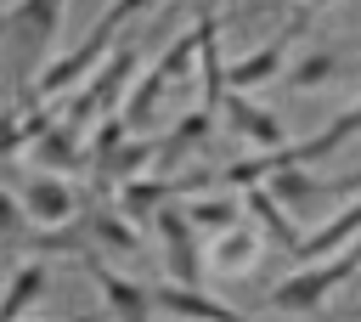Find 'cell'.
Returning a JSON list of instances; mask_svg holds the SVG:
<instances>
[{
    "instance_id": "obj_1",
    "label": "cell",
    "mask_w": 361,
    "mask_h": 322,
    "mask_svg": "<svg viewBox=\"0 0 361 322\" xmlns=\"http://www.w3.org/2000/svg\"><path fill=\"white\" fill-rule=\"evenodd\" d=\"M192 68H197V28H180L158 56H152V68L130 85V96H124V124H130V136H141L158 113H164V102H169V90L175 85H186L192 79Z\"/></svg>"
},
{
    "instance_id": "obj_2",
    "label": "cell",
    "mask_w": 361,
    "mask_h": 322,
    "mask_svg": "<svg viewBox=\"0 0 361 322\" xmlns=\"http://www.w3.org/2000/svg\"><path fill=\"white\" fill-rule=\"evenodd\" d=\"M130 68H135V34H118V40H113V51L102 56V68H96L79 90H68V96H62V113H56V119L85 141V130H90L102 113H113V107H118V96H130Z\"/></svg>"
},
{
    "instance_id": "obj_3",
    "label": "cell",
    "mask_w": 361,
    "mask_h": 322,
    "mask_svg": "<svg viewBox=\"0 0 361 322\" xmlns=\"http://www.w3.org/2000/svg\"><path fill=\"white\" fill-rule=\"evenodd\" d=\"M355 271H361V237H355L350 249H338V254H327V260L299 266L293 277H282V282L271 288V311H282V316H310V311H322Z\"/></svg>"
},
{
    "instance_id": "obj_4",
    "label": "cell",
    "mask_w": 361,
    "mask_h": 322,
    "mask_svg": "<svg viewBox=\"0 0 361 322\" xmlns=\"http://www.w3.org/2000/svg\"><path fill=\"white\" fill-rule=\"evenodd\" d=\"M310 6H293L288 11V23L276 28V40H265L259 51H248V56H237L231 68H226V90H259V85H271V79H282V68H288V56L305 45V28H310Z\"/></svg>"
},
{
    "instance_id": "obj_5",
    "label": "cell",
    "mask_w": 361,
    "mask_h": 322,
    "mask_svg": "<svg viewBox=\"0 0 361 322\" xmlns=\"http://www.w3.org/2000/svg\"><path fill=\"white\" fill-rule=\"evenodd\" d=\"M79 271L96 282L102 311H107L113 322H152V288H147V282L124 277V271H118V266H107L96 249H85V254H79Z\"/></svg>"
},
{
    "instance_id": "obj_6",
    "label": "cell",
    "mask_w": 361,
    "mask_h": 322,
    "mask_svg": "<svg viewBox=\"0 0 361 322\" xmlns=\"http://www.w3.org/2000/svg\"><path fill=\"white\" fill-rule=\"evenodd\" d=\"M209 260H203V271H214L220 282H243V277H254L259 266H265V254H271V243H265V232L243 215L237 226H226L220 237H209V249H203Z\"/></svg>"
},
{
    "instance_id": "obj_7",
    "label": "cell",
    "mask_w": 361,
    "mask_h": 322,
    "mask_svg": "<svg viewBox=\"0 0 361 322\" xmlns=\"http://www.w3.org/2000/svg\"><path fill=\"white\" fill-rule=\"evenodd\" d=\"M17 198H23V215L34 232H51V226H68L79 220V192L68 175H51V169H28L17 181Z\"/></svg>"
},
{
    "instance_id": "obj_8",
    "label": "cell",
    "mask_w": 361,
    "mask_h": 322,
    "mask_svg": "<svg viewBox=\"0 0 361 322\" xmlns=\"http://www.w3.org/2000/svg\"><path fill=\"white\" fill-rule=\"evenodd\" d=\"M62 11H68V0H17V6H6V40L23 51V68L56 51Z\"/></svg>"
},
{
    "instance_id": "obj_9",
    "label": "cell",
    "mask_w": 361,
    "mask_h": 322,
    "mask_svg": "<svg viewBox=\"0 0 361 322\" xmlns=\"http://www.w3.org/2000/svg\"><path fill=\"white\" fill-rule=\"evenodd\" d=\"M152 226H158V243H164V277L197 288V282H203V249H197V232H192L186 209H180V203H164V209L152 215Z\"/></svg>"
},
{
    "instance_id": "obj_10",
    "label": "cell",
    "mask_w": 361,
    "mask_h": 322,
    "mask_svg": "<svg viewBox=\"0 0 361 322\" xmlns=\"http://www.w3.org/2000/svg\"><path fill=\"white\" fill-rule=\"evenodd\" d=\"M152 311H164L175 322H259V316H243L237 305H226V299H214L192 282H169V277L152 288Z\"/></svg>"
},
{
    "instance_id": "obj_11",
    "label": "cell",
    "mask_w": 361,
    "mask_h": 322,
    "mask_svg": "<svg viewBox=\"0 0 361 322\" xmlns=\"http://www.w3.org/2000/svg\"><path fill=\"white\" fill-rule=\"evenodd\" d=\"M220 113H226V124H231L237 136H248L259 153L288 147V124H282V113L265 107V102H254L248 90H226V96H220Z\"/></svg>"
},
{
    "instance_id": "obj_12",
    "label": "cell",
    "mask_w": 361,
    "mask_h": 322,
    "mask_svg": "<svg viewBox=\"0 0 361 322\" xmlns=\"http://www.w3.org/2000/svg\"><path fill=\"white\" fill-rule=\"evenodd\" d=\"M355 136H361V96H355L350 107H338V113H333L322 130H310L305 141H288V158L310 169V164H327V158H338V153H344Z\"/></svg>"
},
{
    "instance_id": "obj_13",
    "label": "cell",
    "mask_w": 361,
    "mask_h": 322,
    "mask_svg": "<svg viewBox=\"0 0 361 322\" xmlns=\"http://www.w3.org/2000/svg\"><path fill=\"white\" fill-rule=\"evenodd\" d=\"M355 237H361V192H355L350 203H338L316 232H305V243L293 249V260H299V266H316V260H327V254L350 249Z\"/></svg>"
},
{
    "instance_id": "obj_14",
    "label": "cell",
    "mask_w": 361,
    "mask_h": 322,
    "mask_svg": "<svg viewBox=\"0 0 361 322\" xmlns=\"http://www.w3.org/2000/svg\"><path fill=\"white\" fill-rule=\"evenodd\" d=\"M243 209H248V220L265 232V243H271L276 254H293V249L305 243V232L293 226V209H288L282 198H271V186H248V192H243Z\"/></svg>"
},
{
    "instance_id": "obj_15",
    "label": "cell",
    "mask_w": 361,
    "mask_h": 322,
    "mask_svg": "<svg viewBox=\"0 0 361 322\" xmlns=\"http://www.w3.org/2000/svg\"><path fill=\"white\" fill-rule=\"evenodd\" d=\"M45 288H51V266L39 254L17 260L11 277H6V288H0V322H28V311L45 299Z\"/></svg>"
},
{
    "instance_id": "obj_16",
    "label": "cell",
    "mask_w": 361,
    "mask_h": 322,
    "mask_svg": "<svg viewBox=\"0 0 361 322\" xmlns=\"http://www.w3.org/2000/svg\"><path fill=\"white\" fill-rule=\"evenodd\" d=\"M79 220H85V237H90L96 254H135V243H141V226H135L118 203H96V209H85Z\"/></svg>"
},
{
    "instance_id": "obj_17",
    "label": "cell",
    "mask_w": 361,
    "mask_h": 322,
    "mask_svg": "<svg viewBox=\"0 0 361 322\" xmlns=\"http://www.w3.org/2000/svg\"><path fill=\"white\" fill-rule=\"evenodd\" d=\"M175 198H180V175H158V169H152V175H135V181H124V186H113V203H118L135 226H141L147 215H158L164 203H175Z\"/></svg>"
},
{
    "instance_id": "obj_18",
    "label": "cell",
    "mask_w": 361,
    "mask_h": 322,
    "mask_svg": "<svg viewBox=\"0 0 361 322\" xmlns=\"http://www.w3.org/2000/svg\"><path fill=\"white\" fill-rule=\"evenodd\" d=\"M180 209H186V220H192V232L209 243V237H220L226 226H237L248 209H243V192H192V198H180Z\"/></svg>"
},
{
    "instance_id": "obj_19",
    "label": "cell",
    "mask_w": 361,
    "mask_h": 322,
    "mask_svg": "<svg viewBox=\"0 0 361 322\" xmlns=\"http://www.w3.org/2000/svg\"><path fill=\"white\" fill-rule=\"evenodd\" d=\"M209 136H214V113H209V107H192V113H180V119L169 124L164 147H158V175H175V164H180L186 153H197Z\"/></svg>"
},
{
    "instance_id": "obj_20",
    "label": "cell",
    "mask_w": 361,
    "mask_h": 322,
    "mask_svg": "<svg viewBox=\"0 0 361 322\" xmlns=\"http://www.w3.org/2000/svg\"><path fill=\"white\" fill-rule=\"evenodd\" d=\"M28 164H34V169H51V175H68V169L85 164V147H79V136H73L62 119H51V124L39 130V141L28 147Z\"/></svg>"
},
{
    "instance_id": "obj_21",
    "label": "cell",
    "mask_w": 361,
    "mask_h": 322,
    "mask_svg": "<svg viewBox=\"0 0 361 322\" xmlns=\"http://www.w3.org/2000/svg\"><path fill=\"white\" fill-rule=\"evenodd\" d=\"M338 62H344V51H333V45L305 51L299 62H288V68H282V85H288V90H316V85H327V79L338 73Z\"/></svg>"
},
{
    "instance_id": "obj_22",
    "label": "cell",
    "mask_w": 361,
    "mask_h": 322,
    "mask_svg": "<svg viewBox=\"0 0 361 322\" xmlns=\"http://www.w3.org/2000/svg\"><path fill=\"white\" fill-rule=\"evenodd\" d=\"M28 243V215H23V198L0 186V249H23Z\"/></svg>"
},
{
    "instance_id": "obj_23",
    "label": "cell",
    "mask_w": 361,
    "mask_h": 322,
    "mask_svg": "<svg viewBox=\"0 0 361 322\" xmlns=\"http://www.w3.org/2000/svg\"><path fill=\"white\" fill-rule=\"evenodd\" d=\"M299 6H310V11H327V6H333V0H299Z\"/></svg>"
},
{
    "instance_id": "obj_24",
    "label": "cell",
    "mask_w": 361,
    "mask_h": 322,
    "mask_svg": "<svg viewBox=\"0 0 361 322\" xmlns=\"http://www.w3.org/2000/svg\"><path fill=\"white\" fill-rule=\"evenodd\" d=\"M350 322H361V299H355V305H350Z\"/></svg>"
},
{
    "instance_id": "obj_25",
    "label": "cell",
    "mask_w": 361,
    "mask_h": 322,
    "mask_svg": "<svg viewBox=\"0 0 361 322\" xmlns=\"http://www.w3.org/2000/svg\"><path fill=\"white\" fill-rule=\"evenodd\" d=\"M0 40H6V11H0Z\"/></svg>"
},
{
    "instance_id": "obj_26",
    "label": "cell",
    "mask_w": 361,
    "mask_h": 322,
    "mask_svg": "<svg viewBox=\"0 0 361 322\" xmlns=\"http://www.w3.org/2000/svg\"><path fill=\"white\" fill-rule=\"evenodd\" d=\"M73 322H90V316H73Z\"/></svg>"
}]
</instances>
